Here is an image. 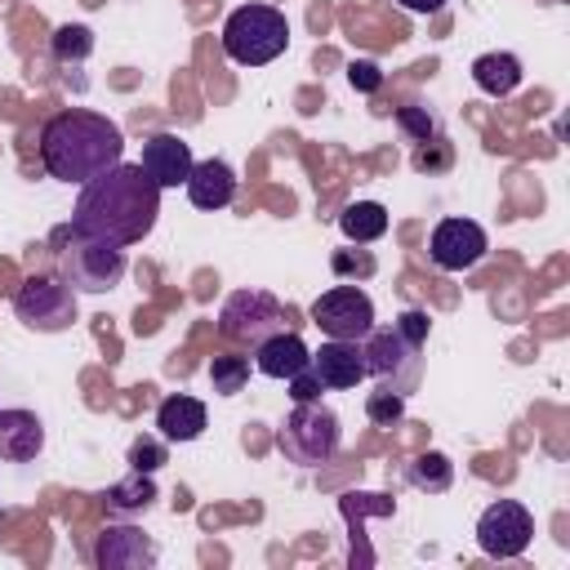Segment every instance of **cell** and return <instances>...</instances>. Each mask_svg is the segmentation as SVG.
I'll list each match as a JSON object with an SVG mask.
<instances>
[{
	"label": "cell",
	"mask_w": 570,
	"mask_h": 570,
	"mask_svg": "<svg viewBox=\"0 0 570 570\" xmlns=\"http://www.w3.org/2000/svg\"><path fill=\"white\" fill-rule=\"evenodd\" d=\"M156 214H160V187L147 178L142 165L120 160L98 178L80 183L71 232L98 236L111 245H138L156 227Z\"/></svg>",
	"instance_id": "cell-1"
},
{
	"label": "cell",
	"mask_w": 570,
	"mask_h": 570,
	"mask_svg": "<svg viewBox=\"0 0 570 570\" xmlns=\"http://www.w3.org/2000/svg\"><path fill=\"white\" fill-rule=\"evenodd\" d=\"M125 160V134L102 111H58L40 129V165L58 183H89Z\"/></svg>",
	"instance_id": "cell-2"
},
{
	"label": "cell",
	"mask_w": 570,
	"mask_h": 570,
	"mask_svg": "<svg viewBox=\"0 0 570 570\" xmlns=\"http://www.w3.org/2000/svg\"><path fill=\"white\" fill-rule=\"evenodd\" d=\"M289 45V22L272 4H240L223 22V53L240 67H263L281 58Z\"/></svg>",
	"instance_id": "cell-3"
},
{
	"label": "cell",
	"mask_w": 570,
	"mask_h": 570,
	"mask_svg": "<svg viewBox=\"0 0 570 570\" xmlns=\"http://www.w3.org/2000/svg\"><path fill=\"white\" fill-rule=\"evenodd\" d=\"M338 441H343V428H338V414L321 401H294V410L285 414V423L276 428V445L289 463L298 468H321L338 454Z\"/></svg>",
	"instance_id": "cell-4"
},
{
	"label": "cell",
	"mask_w": 570,
	"mask_h": 570,
	"mask_svg": "<svg viewBox=\"0 0 570 570\" xmlns=\"http://www.w3.org/2000/svg\"><path fill=\"white\" fill-rule=\"evenodd\" d=\"M58 272L80 294H107L125 276V245L71 232V240L58 249Z\"/></svg>",
	"instance_id": "cell-5"
},
{
	"label": "cell",
	"mask_w": 570,
	"mask_h": 570,
	"mask_svg": "<svg viewBox=\"0 0 570 570\" xmlns=\"http://www.w3.org/2000/svg\"><path fill=\"white\" fill-rule=\"evenodd\" d=\"M419 352H423V347L410 343L405 334H396V325H392V330H370V334L361 338L365 379H374V383L387 387V392L410 396V392L419 387V379H423V356H419Z\"/></svg>",
	"instance_id": "cell-6"
},
{
	"label": "cell",
	"mask_w": 570,
	"mask_h": 570,
	"mask_svg": "<svg viewBox=\"0 0 570 570\" xmlns=\"http://www.w3.org/2000/svg\"><path fill=\"white\" fill-rule=\"evenodd\" d=\"M13 312L27 330L62 334L76 321V289L62 276H27L13 294Z\"/></svg>",
	"instance_id": "cell-7"
},
{
	"label": "cell",
	"mask_w": 570,
	"mask_h": 570,
	"mask_svg": "<svg viewBox=\"0 0 570 570\" xmlns=\"http://www.w3.org/2000/svg\"><path fill=\"white\" fill-rule=\"evenodd\" d=\"M218 330H223V338L254 347V343H263L267 334L285 330V307H281V298L267 294V289H236V294H227V303L218 307Z\"/></svg>",
	"instance_id": "cell-8"
},
{
	"label": "cell",
	"mask_w": 570,
	"mask_h": 570,
	"mask_svg": "<svg viewBox=\"0 0 570 570\" xmlns=\"http://www.w3.org/2000/svg\"><path fill=\"white\" fill-rule=\"evenodd\" d=\"M312 325L330 338H352L361 343L374 330V303L361 285H334L312 303Z\"/></svg>",
	"instance_id": "cell-9"
},
{
	"label": "cell",
	"mask_w": 570,
	"mask_h": 570,
	"mask_svg": "<svg viewBox=\"0 0 570 570\" xmlns=\"http://www.w3.org/2000/svg\"><path fill=\"white\" fill-rule=\"evenodd\" d=\"M530 539H534V517L517 499L490 503L481 512V521H476V543H481L485 557H499V561L521 557L530 548Z\"/></svg>",
	"instance_id": "cell-10"
},
{
	"label": "cell",
	"mask_w": 570,
	"mask_h": 570,
	"mask_svg": "<svg viewBox=\"0 0 570 570\" xmlns=\"http://www.w3.org/2000/svg\"><path fill=\"white\" fill-rule=\"evenodd\" d=\"M485 249H490L485 227L472 218H441L432 227V240H428V254L441 272H468L485 258Z\"/></svg>",
	"instance_id": "cell-11"
},
{
	"label": "cell",
	"mask_w": 570,
	"mask_h": 570,
	"mask_svg": "<svg viewBox=\"0 0 570 570\" xmlns=\"http://www.w3.org/2000/svg\"><path fill=\"white\" fill-rule=\"evenodd\" d=\"M156 543L138 530V525H107L94 543V561L102 570H147L156 566Z\"/></svg>",
	"instance_id": "cell-12"
},
{
	"label": "cell",
	"mask_w": 570,
	"mask_h": 570,
	"mask_svg": "<svg viewBox=\"0 0 570 570\" xmlns=\"http://www.w3.org/2000/svg\"><path fill=\"white\" fill-rule=\"evenodd\" d=\"M142 169H147V178L165 191V187H178V183H187V174H191V147L178 138V134H151L147 142H142V160H138Z\"/></svg>",
	"instance_id": "cell-13"
},
{
	"label": "cell",
	"mask_w": 570,
	"mask_h": 570,
	"mask_svg": "<svg viewBox=\"0 0 570 570\" xmlns=\"http://www.w3.org/2000/svg\"><path fill=\"white\" fill-rule=\"evenodd\" d=\"M307 365H312L316 379H321L325 387H334V392H347V387H356V383L365 379V356H361V343H352V338H330V343H321Z\"/></svg>",
	"instance_id": "cell-14"
},
{
	"label": "cell",
	"mask_w": 570,
	"mask_h": 570,
	"mask_svg": "<svg viewBox=\"0 0 570 570\" xmlns=\"http://www.w3.org/2000/svg\"><path fill=\"white\" fill-rule=\"evenodd\" d=\"M183 187H187V200L196 209H223V205L236 200V169L227 160L209 156V160H196L191 165V174H187Z\"/></svg>",
	"instance_id": "cell-15"
},
{
	"label": "cell",
	"mask_w": 570,
	"mask_h": 570,
	"mask_svg": "<svg viewBox=\"0 0 570 570\" xmlns=\"http://www.w3.org/2000/svg\"><path fill=\"white\" fill-rule=\"evenodd\" d=\"M45 450V423L36 410H0V459L31 463Z\"/></svg>",
	"instance_id": "cell-16"
},
{
	"label": "cell",
	"mask_w": 570,
	"mask_h": 570,
	"mask_svg": "<svg viewBox=\"0 0 570 570\" xmlns=\"http://www.w3.org/2000/svg\"><path fill=\"white\" fill-rule=\"evenodd\" d=\"M307 361H312V352H307V343H303L294 330H276V334H267L263 343H254V365H258V374H267V379H289V374H298Z\"/></svg>",
	"instance_id": "cell-17"
},
{
	"label": "cell",
	"mask_w": 570,
	"mask_h": 570,
	"mask_svg": "<svg viewBox=\"0 0 570 570\" xmlns=\"http://www.w3.org/2000/svg\"><path fill=\"white\" fill-rule=\"evenodd\" d=\"M156 428H160L165 441H196L205 432V405L196 396L174 392L156 405Z\"/></svg>",
	"instance_id": "cell-18"
},
{
	"label": "cell",
	"mask_w": 570,
	"mask_h": 570,
	"mask_svg": "<svg viewBox=\"0 0 570 570\" xmlns=\"http://www.w3.org/2000/svg\"><path fill=\"white\" fill-rule=\"evenodd\" d=\"M472 80H476V89L481 94H490V98H508L517 85H521V58L517 53H481L476 62H472Z\"/></svg>",
	"instance_id": "cell-19"
},
{
	"label": "cell",
	"mask_w": 570,
	"mask_h": 570,
	"mask_svg": "<svg viewBox=\"0 0 570 570\" xmlns=\"http://www.w3.org/2000/svg\"><path fill=\"white\" fill-rule=\"evenodd\" d=\"M338 232L356 245H370L387 232V209L379 200H352L343 214H338Z\"/></svg>",
	"instance_id": "cell-20"
},
{
	"label": "cell",
	"mask_w": 570,
	"mask_h": 570,
	"mask_svg": "<svg viewBox=\"0 0 570 570\" xmlns=\"http://www.w3.org/2000/svg\"><path fill=\"white\" fill-rule=\"evenodd\" d=\"M102 499H107V508H111V512L134 517V512H147V508L156 503V481H151V472H134V468H129V476H125V481H116Z\"/></svg>",
	"instance_id": "cell-21"
},
{
	"label": "cell",
	"mask_w": 570,
	"mask_h": 570,
	"mask_svg": "<svg viewBox=\"0 0 570 570\" xmlns=\"http://www.w3.org/2000/svg\"><path fill=\"white\" fill-rule=\"evenodd\" d=\"M450 481H454V463H450L441 450H428V454H419V459L410 463V485H419V490H428V494L450 490Z\"/></svg>",
	"instance_id": "cell-22"
},
{
	"label": "cell",
	"mask_w": 570,
	"mask_h": 570,
	"mask_svg": "<svg viewBox=\"0 0 570 570\" xmlns=\"http://www.w3.org/2000/svg\"><path fill=\"white\" fill-rule=\"evenodd\" d=\"M49 45H53V58H58V62H85V58L94 53V31L80 27V22H67V27L53 31Z\"/></svg>",
	"instance_id": "cell-23"
},
{
	"label": "cell",
	"mask_w": 570,
	"mask_h": 570,
	"mask_svg": "<svg viewBox=\"0 0 570 570\" xmlns=\"http://www.w3.org/2000/svg\"><path fill=\"white\" fill-rule=\"evenodd\" d=\"M209 383L218 396H236L249 383V361L245 356H214L209 361Z\"/></svg>",
	"instance_id": "cell-24"
},
{
	"label": "cell",
	"mask_w": 570,
	"mask_h": 570,
	"mask_svg": "<svg viewBox=\"0 0 570 570\" xmlns=\"http://www.w3.org/2000/svg\"><path fill=\"white\" fill-rule=\"evenodd\" d=\"M401 414H405V396H401V392L374 387V392L365 396V419H370V423H379V428H392Z\"/></svg>",
	"instance_id": "cell-25"
},
{
	"label": "cell",
	"mask_w": 570,
	"mask_h": 570,
	"mask_svg": "<svg viewBox=\"0 0 570 570\" xmlns=\"http://www.w3.org/2000/svg\"><path fill=\"white\" fill-rule=\"evenodd\" d=\"M396 125L405 129L410 142H428V138L436 134V120H432V111H428L423 102H405V107L396 111Z\"/></svg>",
	"instance_id": "cell-26"
},
{
	"label": "cell",
	"mask_w": 570,
	"mask_h": 570,
	"mask_svg": "<svg viewBox=\"0 0 570 570\" xmlns=\"http://www.w3.org/2000/svg\"><path fill=\"white\" fill-rule=\"evenodd\" d=\"M165 459H169L165 436H134V445H129V468L134 472H156Z\"/></svg>",
	"instance_id": "cell-27"
},
{
	"label": "cell",
	"mask_w": 570,
	"mask_h": 570,
	"mask_svg": "<svg viewBox=\"0 0 570 570\" xmlns=\"http://www.w3.org/2000/svg\"><path fill=\"white\" fill-rule=\"evenodd\" d=\"M450 160H454V147L445 142V138H428V142H419V151H414V169L419 174H441V169H450Z\"/></svg>",
	"instance_id": "cell-28"
},
{
	"label": "cell",
	"mask_w": 570,
	"mask_h": 570,
	"mask_svg": "<svg viewBox=\"0 0 570 570\" xmlns=\"http://www.w3.org/2000/svg\"><path fill=\"white\" fill-rule=\"evenodd\" d=\"M392 325H396V334H405V338H410V343H419V347H423V343H428V334H432V316H428L423 307L401 312Z\"/></svg>",
	"instance_id": "cell-29"
},
{
	"label": "cell",
	"mask_w": 570,
	"mask_h": 570,
	"mask_svg": "<svg viewBox=\"0 0 570 570\" xmlns=\"http://www.w3.org/2000/svg\"><path fill=\"white\" fill-rule=\"evenodd\" d=\"M347 80H352V89H356V94H374V89L383 85V71H379V62L356 58V62L347 67Z\"/></svg>",
	"instance_id": "cell-30"
},
{
	"label": "cell",
	"mask_w": 570,
	"mask_h": 570,
	"mask_svg": "<svg viewBox=\"0 0 570 570\" xmlns=\"http://www.w3.org/2000/svg\"><path fill=\"white\" fill-rule=\"evenodd\" d=\"M285 383H289V396H294V401H321V392H325V383L316 379V370H312V365H303V370H298V374H289Z\"/></svg>",
	"instance_id": "cell-31"
},
{
	"label": "cell",
	"mask_w": 570,
	"mask_h": 570,
	"mask_svg": "<svg viewBox=\"0 0 570 570\" xmlns=\"http://www.w3.org/2000/svg\"><path fill=\"white\" fill-rule=\"evenodd\" d=\"M330 267H334L338 276H347V272H356V276H374V258H370V254H347V249H338Z\"/></svg>",
	"instance_id": "cell-32"
},
{
	"label": "cell",
	"mask_w": 570,
	"mask_h": 570,
	"mask_svg": "<svg viewBox=\"0 0 570 570\" xmlns=\"http://www.w3.org/2000/svg\"><path fill=\"white\" fill-rule=\"evenodd\" d=\"M401 9H410V13H436L445 0H396Z\"/></svg>",
	"instance_id": "cell-33"
}]
</instances>
